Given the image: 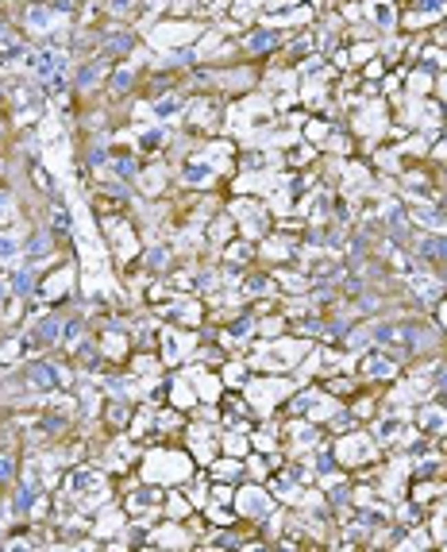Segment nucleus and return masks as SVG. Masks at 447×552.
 <instances>
[{"instance_id": "nucleus-3", "label": "nucleus", "mask_w": 447, "mask_h": 552, "mask_svg": "<svg viewBox=\"0 0 447 552\" xmlns=\"http://www.w3.org/2000/svg\"><path fill=\"white\" fill-rule=\"evenodd\" d=\"M243 471H247V467L239 464V460H220V464L212 467L216 479H235V475H243Z\"/></svg>"}, {"instance_id": "nucleus-1", "label": "nucleus", "mask_w": 447, "mask_h": 552, "mask_svg": "<svg viewBox=\"0 0 447 552\" xmlns=\"http://www.w3.org/2000/svg\"><path fill=\"white\" fill-rule=\"evenodd\" d=\"M235 502H239V510H243V513H254V518H263V513L270 510L263 487H247V491H239V494H235Z\"/></svg>"}, {"instance_id": "nucleus-4", "label": "nucleus", "mask_w": 447, "mask_h": 552, "mask_svg": "<svg viewBox=\"0 0 447 552\" xmlns=\"http://www.w3.org/2000/svg\"><path fill=\"white\" fill-rule=\"evenodd\" d=\"M16 479V456H0V483Z\"/></svg>"}, {"instance_id": "nucleus-2", "label": "nucleus", "mask_w": 447, "mask_h": 552, "mask_svg": "<svg viewBox=\"0 0 447 552\" xmlns=\"http://www.w3.org/2000/svg\"><path fill=\"white\" fill-rule=\"evenodd\" d=\"M362 375L389 383V379H393V363H389V359H382V355H370V359H367V371H362Z\"/></svg>"}]
</instances>
